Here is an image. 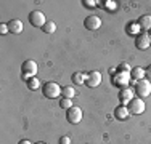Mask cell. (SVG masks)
Segmentation results:
<instances>
[{
	"label": "cell",
	"mask_w": 151,
	"mask_h": 144,
	"mask_svg": "<svg viewBox=\"0 0 151 144\" xmlns=\"http://www.w3.org/2000/svg\"><path fill=\"white\" fill-rule=\"evenodd\" d=\"M85 5H87V6H96V2H95V0H85Z\"/></svg>",
	"instance_id": "cell-24"
},
{
	"label": "cell",
	"mask_w": 151,
	"mask_h": 144,
	"mask_svg": "<svg viewBox=\"0 0 151 144\" xmlns=\"http://www.w3.org/2000/svg\"><path fill=\"white\" fill-rule=\"evenodd\" d=\"M42 31H44L45 34H53V32L56 31V24L53 23V21H47L45 26L42 27Z\"/></svg>",
	"instance_id": "cell-18"
},
{
	"label": "cell",
	"mask_w": 151,
	"mask_h": 144,
	"mask_svg": "<svg viewBox=\"0 0 151 144\" xmlns=\"http://www.w3.org/2000/svg\"><path fill=\"white\" fill-rule=\"evenodd\" d=\"M135 93L138 95V98H146L151 95V82L150 80H138L135 85Z\"/></svg>",
	"instance_id": "cell-3"
},
{
	"label": "cell",
	"mask_w": 151,
	"mask_h": 144,
	"mask_svg": "<svg viewBox=\"0 0 151 144\" xmlns=\"http://www.w3.org/2000/svg\"><path fill=\"white\" fill-rule=\"evenodd\" d=\"M18 144H32V143H31V141H27V139H21V141L18 143Z\"/></svg>",
	"instance_id": "cell-26"
},
{
	"label": "cell",
	"mask_w": 151,
	"mask_h": 144,
	"mask_svg": "<svg viewBox=\"0 0 151 144\" xmlns=\"http://www.w3.org/2000/svg\"><path fill=\"white\" fill-rule=\"evenodd\" d=\"M35 144H45V143H35Z\"/></svg>",
	"instance_id": "cell-27"
},
{
	"label": "cell",
	"mask_w": 151,
	"mask_h": 144,
	"mask_svg": "<svg viewBox=\"0 0 151 144\" xmlns=\"http://www.w3.org/2000/svg\"><path fill=\"white\" fill-rule=\"evenodd\" d=\"M29 23L32 24L34 27H44L47 19H45V14L39 10H34V11L29 13Z\"/></svg>",
	"instance_id": "cell-5"
},
{
	"label": "cell",
	"mask_w": 151,
	"mask_h": 144,
	"mask_svg": "<svg viewBox=\"0 0 151 144\" xmlns=\"http://www.w3.org/2000/svg\"><path fill=\"white\" fill-rule=\"evenodd\" d=\"M130 75L134 77V80H143V77H145V71L142 69V67H134L132 69V72H130Z\"/></svg>",
	"instance_id": "cell-15"
},
{
	"label": "cell",
	"mask_w": 151,
	"mask_h": 144,
	"mask_svg": "<svg viewBox=\"0 0 151 144\" xmlns=\"http://www.w3.org/2000/svg\"><path fill=\"white\" fill-rule=\"evenodd\" d=\"M37 69H39V67H37V63H35V61H32V59L24 61V63H23V78L29 82L31 78L35 75Z\"/></svg>",
	"instance_id": "cell-2"
},
{
	"label": "cell",
	"mask_w": 151,
	"mask_h": 144,
	"mask_svg": "<svg viewBox=\"0 0 151 144\" xmlns=\"http://www.w3.org/2000/svg\"><path fill=\"white\" fill-rule=\"evenodd\" d=\"M150 37H151V31H150Z\"/></svg>",
	"instance_id": "cell-28"
},
{
	"label": "cell",
	"mask_w": 151,
	"mask_h": 144,
	"mask_svg": "<svg viewBox=\"0 0 151 144\" xmlns=\"http://www.w3.org/2000/svg\"><path fill=\"white\" fill-rule=\"evenodd\" d=\"M129 107L125 106H117L116 109H114V117L117 118V120H125V118H129Z\"/></svg>",
	"instance_id": "cell-12"
},
{
	"label": "cell",
	"mask_w": 151,
	"mask_h": 144,
	"mask_svg": "<svg viewBox=\"0 0 151 144\" xmlns=\"http://www.w3.org/2000/svg\"><path fill=\"white\" fill-rule=\"evenodd\" d=\"M66 118H68V122H69L71 125L79 123V122L82 120V109L77 107V106L69 107V109L66 110Z\"/></svg>",
	"instance_id": "cell-4"
},
{
	"label": "cell",
	"mask_w": 151,
	"mask_h": 144,
	"mask_svg": "<svg viewBox=\"0 0 151 144\" xmlns=\"http://www.w3.org/2000/svg\"><path fill=\"white\" fill-rule=\"evenodd\" d=\"M127 107H129V112H130V114H135V115L145 112V103H143V99L138 98V96L132 99L130 103H129Z\"/></svg>",
	"instance_id": "cell-6"
},
{
	"label": "cell",
	"mask_w": 151,
	"mask_h": 144,
	"mask_svg": "<svg viewBox=\"0 0 151 144\" xmlns=\"http://www.w3.org/2000/svg\"><path fill=\"white\" fill-rule=\"evenodd\" d=\"M60 106H61V109H69V107H73V101H71L69 98H63L60 101Z\"/></svg>",
	"instance_id": "cell-20"
},
{
	"label": "cell",
	"mask_w": 151,
	"mask_h": 144,
	"mask_svg": "<svg viewBox=\"0 0 151 144\" xmlns=\"http://www.w3.org/2000/svg\"><path fill=\"white\" fill-rule=\"evenodd\" d=\"M27 86H29V90H37L39 86H40V82H39L37 77H32L29 82H27Z\"/></svg>",
	"instance_id": "cell-19"
},
{
	"label": "cell",
	"mask_w": 151,
	"mask_h": 144,
	"mask_svg": "<svg viewBox=\"0 0 151 144\" xmlns=\"http://www.w3.org/2000/svg\"><path fill=\"white\" fill-rule=\"evenodd\" d=\"M134 99V91H132L130 88H122L119 91V101L121 103H130V101Z\"/></svg>",
	"instance_id": "cell-13"
},
{
	"label": "cell",
	"mask_w": 151,
	"mask_h": 144,
	"mask_svg": "<svg viewBox=\"0 0 151 144\" xmlns=\"http://www.w3.org/2000/svg\"><path fill=\"white\" fill-rule=\"evenodd\" d=\"M23 29H24V24H23V21H19V19H12L8 23V31L12 32V34H21Z\"/></svg>",
	"instance_id": "cell-11"
},
{
	"label": "cell",
	"mask_w": 151,
	"mask_h": 144,
	"mask_svg": "<svg viewBox=\"0 0 151 144\" xmlns=\"http://www.w3.org/2000/svg\"><path fill=\"white\" fill-rule=\"evenodd\" d=\"M61 95H63V98H74L76 95H77V91L73 88V86H64L63 90H61Z\"/></svg>",
	"instance_id": "cell-16"
},
{
	"label": "cell",
	"mask_w": 151,
	"mask_h": 144,
	"mask_svg": "<svg viewBox=\"0 0 151 144\" xmlns=\"http://www.w3.org/2000/svg\"><path fill=\"white\" fill-rule=\"evenodd\" d=\"M145 75H146V77H148V78H150V80H151V66H150V67H148V69H146V71H145Z\"/></svg>",
	"instance_id": "cell-25"
},
{
	"label": "cell",
	"mask_w": 151,
	"mask_h": 144,
	"mask_svg": "<svg viewBox=\"0 0 151 144\" xmlns=\"http://www.w3.org/2000/svg\"><path fill=\"white\" fill-rule=\"evenodd\" d=\"M130 71V66L127 63H121L119 64V72H129Z\"/></svg>",
	"instance_id": "cell-21"
},
{
	"label": "cell",
	"mask_w": 151,
	"mask_h": 144,
	"mask_svg": "<svg viewBox=\"0 0 151 144\" xmlns=\"http://www.w3.org/2000/svg\"><path fill=\"white\" fill-rule=\"evenodd\" d=\"M135 45H137V48H138V50H146V48L151 45V37H150V34H140L138 37H137Z\"/></svg>",
	"instance_id": "cell-10"
},
{
	"label": "cell",
	"mask_w": 151,
	"mask_h": 144,
	"mask_svg": "<svg viewBox=\"0 0 151 144\" xmlns=\"http://www.w3.org/2000/svg\"><path fill=\"white\" fill-rule=\"evenodd\" d=\"M87 86H90V88H95V86H98L101 83V74H100L98 71H93L90 74L87 75Z\"/></svg>",
	"instance_id": "cell-9"
},
{
	"label": "cell",
	"mask_w": 151,
	"mask_h": 144,
	"mask_svg": "<svg viewBox=\"0 0 151 144\" xmlns=\"http://www.w3.org/2000/svg\"><path fill=\"white\" fill-rule=\"evenodd\" d=\"M0 32H2V34H6V32H8V24H0Z\"/></svg>",
	"instance_id": "cell-23"
},
{
	"label": "cell",
	"mask_w": 151,
	"mask_h": 144,
	"mask_svg": "<svg viewBox=\"0 0 151 144\" xmlns=\"http://www.w3.org/2000/svg\"><path fill=\"white\" fill-rule=\"evenodd\" d=\"M129 82H130V75L129 72H117L114 77V85L121 86V88H127Z\"/></svg>",
	"instance_id": "cell-8"
},
{
	"label": "cell",
	"mask_w": 151,
	"mask_h": 144,
	"mask_svg": "<svg viewBox=\"0 0 151 144\" xmlns=\"http://www.w3.org/2000/svg\"><path fill=\"white\" fill-rule=\"evenodd\" d=\"M61 90L63 88H60V85L55 83V82H47V83L42 86V93H44V96L45 98H50V99L58 98V96L61 95Z\"/></svg>",
	"instance_id": "cell-1"
},
{
	"label": "cell",
	"mask_w": 151,
	"mask_h": 144,
	"mask_svg": "<svg viewBox=\"0 0 151 144\" xmlns=\"http://www.w3.org/2000/svg\"><path fill=\"white\" fill-rule=\"evenodd\" d=\"M60 144H71V138H69V136H61V138H60Z\"/></svg>",
	"instance_id": "cell-22"
},
{
	"label": "cell",
	"mask_w": 151,
	"mask_h": 144,
	"mask_svg": "<svg viewBox=\"0 0 151 144\" xmlns=\"http://www.w3.org/2000/svg\"><path fill=\"white\" fill-rule=\"evenodd\" d=\"M138 26L145 31H151V14H143L138 19Z\"/></svg>",
	"instance_id": "cell-14"
},
{
	"label": "cell",
	"mask_w": 151,
	"mask_h": 144,
	"mask_svg": "<svg viewBox=\"0 0 151 144\" xmlns=\"http://www.w3.org/2000/svg\"><path fill=\"white\" fill-rule=\"evenodd\" d=\"M84 26L88 31H96V29H100V26H101V19L98 16H95V14H90V16L85 18Z\"/></svg>",
	"instance_id": "cell-7"
},
{
	"label": "cell",
	"mask_w": 151,
	"mask_h": 144,
	"mask_svg": "<svg viewBox=\"0 0 151 144\" xmlns=\"http://www.w3.org/2000/svg\"><path fill=\"white\" fill-rule=\"evenodd\" d=\"M85 80H87V77H85V75L82 74V72H74V74H73V82H74V83L82 85Z\"/></svg>",
	"instance_id": "cell-17"
}]
</instances>
